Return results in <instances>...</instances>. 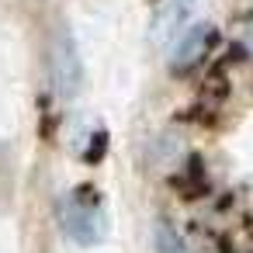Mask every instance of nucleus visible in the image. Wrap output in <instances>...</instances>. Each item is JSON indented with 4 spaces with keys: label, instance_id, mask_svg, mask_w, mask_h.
Returning a JSON list of instances; mask_svg holds the SVG:
<instances>
[{
    "label": "nucleus",
    "instance_id": "20e7f679",
    "mask_svg": "<svg viewBox=\"0 0 253 253\" xmlns=\"http://www.w3.org/2000/svg\"><path fill=\"white\" fill-rule=\"evenodd\" d=\"M198 0H160L156 18H153V42H167L180 32V25L191 18Z\"/></svg>",
    "mask_w": 253,
    "mask_h": 253
},
{
    "label": "nucleus",
    "instance_id": "f03ea898",
    "mask_svg": "<svg viewBox=\"0 0 253 253\" xmlns=\"http://www.w3.org/2000/svg\"><path fill=\"white\" fill-rule=\"evenodd\" d=\"M52 87L63 101H73L84 87V59L66 28H59V35L52 42Z\"/></svg>",
    "mask_w": 253,
    "mask_h": 253
},
{
    "label": "nucleus",
    "instance_id": "39448f33",
    "mask_svg": "<svg viewBox=\"0 0 253 253\" xmlns=\"http://www.w3.org/2000/svg\"><path fill=\"white\" fill-rule=\"evenodd\" d=\"M153 243H156V253H194V250L187 246V239H184L173 225H167V222H156Z\"/></svg>",
    "mask_w": 253,
    "mask_h": 253
},
{
    "label": "nucleus",
    "instance_id": "f257e3e1",
    "mask_svg": "<svg viewBox=\"0 0 253 253\" xmlns=\"http://www.w3.org/2000/svg\"><path fill=\"white\" fill-rule=\"evenodd\" d=\"M59 225L63 232L80 243V246H94L104 239L108 232V215H104V205L97 198L94 187H73L59 198Z\"/></svg>",
    "mask_w": 253,
    "mask_h": 253
},
{
    "label": "nucleus",
    "instance_id": "7ed1b4c3",
    "mask_svg": "<svg viewBox=\"0 0 253 253\" xmlns=\"http://www.w3.org/2000/svg\"><path fill=\"white\" fill-rule=\"evenodd\" d=\"M211 42H215V28H211V25H191V28L177 39L173 56H170V66H173L177 73H184V70L198 66V63L208 56Z\"/></svg>",
    "mask_w": 253,
    "mask_h": 253
}]
</instances>
